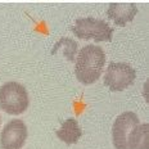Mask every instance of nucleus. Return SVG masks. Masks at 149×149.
I'll return each mask as SVG.
<instances>
[{"label": "nucleus", "instance_id": "6e6552de", "mask_svg": "<svg viewBox=\"0 0 149 149\" xmlns=\"http://www.w3.org/2000/svg\"><path fill=\"white\" fill-rule=\"evenodd\" d=\"M55 135L61 139L62 141H64L68 145L76 144L77 141L80 140L82 135V131L79 126V122H77L74 118H68L63 123H62L61 129L55 131Z\"/></svg>", "mask_w": 149, "mask_h": 149}, {"label": "nucleus", "instance_id": "9d476101", "mask_svg": "<svg viewBox=\"0 0 149 149\" xmlns=\"http://www.w3.org/2000/svg\"><path fill=\"white\" fill-rule=\"evenodd\" d=\"M59 49H63L62 52H63L64 57H67V59L73 61L74 59V54H76V50H77V44L73 41L72 39H70V37H62L59 41L54 45L52 53L59 50Z\"/></svg>", "mask_w": 149, "mask_h": 149}, {"label": "nucleus", "instance_id": "1a4fd4ad", "mask_svg": "<svg viewBox=\"0 0 149 149\" xmlns=\"http://www.w3.org/2000/svg\"><path fill=\"white\" fill-rule=\"evenodd\" d=\"M127 149H149L148 123H139L131 130L127 139Z\"/></svg>", "mask_w": 149, "mask_h": 149}, {"label": "nucleus", "instance_id": "f03ea898", "mask_svg": "<svg viewBox=\"0 0 149 149\" xmlns=\"http://www.w3.org/2000/svg\"><path fill=\"white\" fill-rule=\"evenodd\" d=\"M29 93L22 84L5 82L0 88V108L9 114H21L29 108Z\"/></svg>", "mask_w": 149, "mask_h": 149}, {"label": "nucleus", "instance_id": "423d86ee", "mask_svg": "<svg viewBox=\"0 0 149 149\" xmlns=\"http://www.w3.org/2000/svg\"><path fill=\"white\" fill-rule=\"evenodd\" d=\"M27 139V127L19 118L9 121L0 135V145L3 149H19Z\"/></svg>", "mask_w": 149, "mask_h": 149}, {"label": "nucleus", "instance_id": "9b49d317", "mask_svg": "<svg viewBox=\"0 0 149 149\" xmlns=\"http://www.w3.org/2000/svg\"><path fill=\"white\" fill-rule=\"evenodd\" d=\"M0 122H1V120H0Z\"/></svg>", "mask_w": 149, "mask_h": 149}, {"label": "nucleus", "instance_id": "20e7f679", "mask_svg": "<svg viewBox=\"0 0 149 149\" xmlns=\"http://www.w3.org/2000/svg\"><path fill=\"white\" fill-rule=\"evenodd\" d=\"M136 72L130 64L123 62H112L104 74V84L113 91H122L134 82Z\"/></svg>", "mask_w": 149, "mask_h": 149}, {"label": "nucleus", "instance_id": "7ed1b4c3", "mask_svg": "<svg viewBox=\"0 0 149 149\" xmlns=\"http://www.w3.org/2000/svg\"><path fill=\"white\" fill-rule=\"evenodd\" d=\"M72 32L79 39L90 40L93 39L95 42L111 41L113 35V29L103 19H97L93 17L79 18L72 26Z\"/></svg>", "mask_w": 149, "mask_h": 149}, {"label": "nucleus", "instance_id": "0eeeda50", "mask_svg": "<svg viewBox=\"0 0 149 149\" xmlns=\"http://www.w3.org/2000/svg\"><path fill=\"white\" fill-rule=\"evenodd\" d=\"M138 13L135 3H112L108 7L107 15L117 26H125L134 19Z\"/></svg>", "mask_w": 149, "mask_h": 149}, {"label": "nucleus", "instance_id": "39448f33", "mask_svg": "<svg viewBox=\"0 0 149 149\" xmlns=\"http://www.w3.org/2000/svg\"><path fill=\"white\" fill-rule=\"evenodd\" d=\"M139 123H140L139 117L134 112H123L114 120L112 127V138L116 149H127V139L130 132Z\"/></svg>", "mask_w": 149, "mask_h": 149}, {"label": "nucleus", "instance_id": "f257e3e1", "mask_svg": "<svg viewBox=\"0 0 149 149\" xmlns=\"http://www.w3.org/2000/svg\"><path fill=\"white\" fill-rule=\"evenodd\" d=\"M105 64V53L98 45H86L79 52L74 64L76 77L84 85L94 84L100 77Z\"/></svg>", "mask_w": 149, "mask_h": 149}]
</instances>
